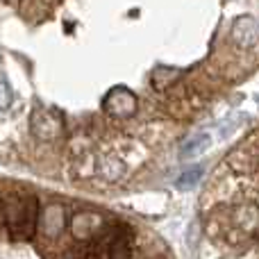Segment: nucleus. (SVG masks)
Instances as JSON below:
<instances>
[{
  "label": "nucleus",
  "instance_id": "nucleus-1",
  "mask_svg": "<svg viewBox=\"0 0 259 259\" xmlns=\"http://www.w3.org/2000/svg\"><path fill=\"white\" fill-rule=\"evenodd\" d=\"M0 214H3V223L9 237L16 241H25L36 230L39 202L34 196L25 191L7 189L5 193H0Z\"/></svg>",
  "mask_w": 259,
  "mask_h": 259
},
{
  "label": "nucleus",
  "instance_id": "nucleus-2",
  "mask_svg": "<svg viewBox=\"0 0 259 259\" xmlns=\"http://www.w3.org/2000/svg\"><path fill=\"white\" fill-rule=\"evenodd\" d=\"M105 109L114 116H130L137 109V98L127 89H116L105 98Z\"/></svg>",
  "mask_w": 259,
  "mask_h": 259
},
{
  "label": "nucleus",
  "instance_id": "nucleus-3",
  "mask_svg": "<svg viewBox=\"0 0 259 259\" xmlns=\"http://www.w3.org/2000/svg\"><path fill=\"white\" fill-rule=\"evenodd\" d=\"M232 39L239 46H252L259 39V25L255 18L250 16H241L237 23L232 25Z\"/></svg>",
  "mask_w": 259,
  "mask_h": 259
},
{
  "label": "nucleus",
  "instance_id": "nucleus-4",
  "mask_svg": "<svg viewBox=\"0 0 259 259\" xmlns=\"http://www.w3.org/2000/svg\"><path fill=\"white\" fill-rule=\"evenodd\" d=\"M209 146H211V137H209L207 132H200V134H196L193 139H189V141L184 143L182 157H184V159H193V157H200L202 152L209 150Z\"/></svg>",
  "mask_w": 259,
  "mask_h": 259
},
{
  "label": "nucleus",
  "instance_id": "nucleus-5",
  "mask_svg": "<svg viewBox=\"0 0 259 259\" xmlns=\"http://www.w3.org/2000/svg\"><path fill=\"white\" fill-rule=\"evenodd\" d=\"M202 166H198V168H191V170H187V173H182L178 178V189H182V191H187V189H193L198 182H200V178H202Z\"/></svg>",
  "mask_w": 259,
  "mask_h": 259
},
{
  "label": "nucleus",
  "instance_id": "nucleus-6",
  "mask_svg": "<svg viewBox=\"0 0 259 259\" xmlns=\"http://www.w3.org/2000/svg\"><path fill=\"white\" fill-rule=\"evenodd\" d=\"M9 103H12V96H9L7 87L0 84V112H3V109H7V107H9Z\"/></svg>",
  "mask_w": 259,
  "mask_h": 259
}]
</instances>
